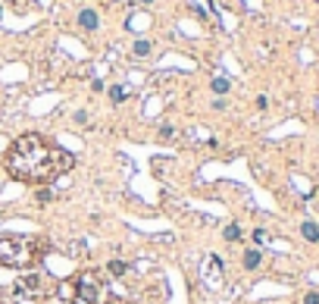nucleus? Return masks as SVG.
Segmentation results:
<instances>
[{
  "mask_svg": "<svg viewBox=\"0 0 319 304\" xmlns=\"http://www.w3.org/2000/svg\"><path fill=\"white\" fill-rule=\"evenodd\" d=\"M222 235H226V242H238V239H241V229H238L235 223H229V226H226V232H222Z\"/></svg>",
  "mask_w": 319,
  "mask_h": 304,
  "instance_id": "obj_14",
  "label": "nucleus"
},
{
  "mask_svg": "<svg viewBox=\"0 0 319 304\" xmlns=\"http://www.w3.org/2000/svg\"><path fill=\"white\" fill-rule=\"evenodd\" d=\"M75 122H79V125H88V113H85V110H79V113H75Z\"/></svg>",
  "mask_w": 319,
  "mask_h": 304,
  "instance_id": "obj_18",
  "label": "nucleus"
},
{
  "mask_svg": "<svg viewBox=\"0 0 319 304\" xmlns=\"http://www.w3.org/2000/svg\"><path fill=\"white\" fill-rule=\"evenodd\" d=\"M132 54H135V60H144V57L153 54V44H150V41H144V38H138L132 44Z\"/></svg>",
  "mask_w": 319,
  "mask_h": 304,
  "instance_id": "obj_8",
  "label": "nucleus"
},
{
  "mask_svg": "<svg viewBox=\"0 0 319 304\" xmlns=\"http://www.w3.org/2000/svg\"><path fill=\"white\" fill-rule=\"evenodd\" d=\"M107 304H119V301H113V298H110V301H107Z\"/></svg>",
  "mask_w": 319,
  "mask_h": 304,
  "instance_id": "obj_21",
  "label": "nucleus"
},
{
  "mask_svg": "<svg viewBox=\"0 0 319 304\" xmlns=\"http://www.w3.org/2000/svg\"><path fill=\"white\" fill-rule=\"evenodd\" d=\"M13 289H16V295H22V298H38V295H44L47 279L41 273H22Z\"/></svg>",
  "mask_w": 319,
  "mask_h": 304,
  "instance_id": "obj_4",
  "label": "nucleus"
},
{
  "mask_svg": "<svg viewBox=\"0 0 319 304\" xmlns=\"http://www.w3.org/2000/svg\"><path fill=\"white\" fill-rule=\"evenodd\" d=\"M69 166H72V157L63 148H57L54 141H44L34 132L16 138L10 151H6V170H10L13 179H19L25 185H50Z\"/></svg>",
  "mask_w": 319,
  "mask_h": 304,
  "instance_id": "obj_1",
  "label": "nucleus"
},
{
  "mask_svg": "<svg viewBox=\"0 0 319 304\" xmlns=\"http://www.w3.org/2000/svg\"><path fill=\"white\" fill-rule=\"evenodd\" d=\"M304 304H319V292H307L304 295Z\"/></svg>",
  "mask_w": 319,
  "mask_h": 304,
  "instance_id": "obj_17",
  "label": "nucleus"
},
{
  "mask_svg": "<svg viewBox=\"0 0 319 304\" xmlns=\"http://www.w3.org/2000/svg\"><path fill=\"white\" fill-rule=\"evenodd\" d=\"M125 29L135 31V35H141V31L150 29V16L147 13H132V16H128V22H125Z\"/></svg>",
  "mask_w": 319,
  "mask_h": 304,
  "instance_id": "obj_6",
  "label": "nucleus"
},
{
  "mask_svg": "<svg viewBox=\"0 0 319 304\" xmlns=\"http://www.w3.org/2000/svg\"><path fill=\"white\" fill-rule=\"evenodd\" d=\"M97 25H100V19H97L94 10H82L79 13V29L82 31H97Z\"/></svg>",
  "mask_w": 319,
  "mask_h": 304,
  "instance_id": "obj_7",
  "label": "nucleus"
},
{
  "mask_svg": "<svg viewBox=\"0 0 319 304\" xmlns=\"http://www.w3.org/2000/svg\"><path fill=\"white\" fill-rule=\"evenodd\" d=\"M201 276H203V282L206 285H213V289H219L222 285V260L219 257H203V264H201Z\"/></svg>",
  "mask_w": 319,
  "mask_h": 304,
  "instance_id": "obj_5",
  "label": "nucleus"
},
{
  "mask_svg": "<svg viewBox=\"0 0 319 304\" xmlns=\"http://www.w3.org/2000/svg\"><path fill=\"white\" fill-rule=\"evenodd\" d=\"M107 94H110V100H113V104H122L128 91H125L122 85H110V91H107Z\"/></svg>",
  "mask_w": 319,
  "mask_h": 304,
  "instance_id": "obj_13",
  "label": "nucleus"
},
{
  "mask_svg": "<svg viewBox=\"0 0 319 304\" xmlns=\"http://www.w3.org/2000/svg\"><path fill=\"white\" fill-rule=\"evenodd\" d=\"M254 242H257V244H263V242H266V232H263V229H257V232H254Z\"/></svg>",
  "mask_w": 319,
  "mask_h": 304,
  "instance_id": "obj_19",
  "label": "nucleus"
},
{
  "mask_svg": "<svg viewBox=\"0 0 319 304\" xmlns=\"http://www.w3.org/2000/svg\"><path fill=\"white\" fill-rule=\"evenodd\" d=\"M169 138H175V129L172 125H160V141H169Z\"/></svg>",
  "mask_w": 319,
  "mask_h": 304,
  "instance_id": "obj_15",
  "label": "nucleus"
},
{
  "mask_svg": "<svg viewBox=\"0 0 319 304\" xmlns=\"http://www.w3.org/2000/svg\"><path fill=\"white\" fill-rule=\"evenodd\" d=\"M300 232H304L307 242H319V226L310 223V219H307V223H300Z\"/></svg>",
  "mask_w": 319,
  "mask_h": 304,
  "instance_id": "obj_10",
  "label": "nucleus"
},
{
  "mask_svg": "<svg viewBox=\"0 0 319 304\" xmlns=\"http://www.w3.org/2000/svg\"><path fill=\"white\" fill-rule=\"evenodd\" d=\"M266 107H269V100H266V97L260 94V97H257V110H266Z\"/></svg>",
  "mask_w": 319,
  "mask_h": 304,
  "instance_id": "obj_20",
  "label": "nucleus"
},
{
  "mask_svg": "<svg viewBox=\"0 0 319 304\" xmlns=\"http://www.w3.org/2000/svg\"><path fill=\"white\" fill-rule=\"evenodd\" d=\"M38 257V242L22 235H0V264L10 267H31Z\"/></svg>",
  "mask_w": 319,
  "mask_h": 304,
  "instance_id": "obj_3",
  "label": "nucleus"
},
{
  "mask_svg": "<svg viewBox=\"0 0 319 304\" xmlns=\"http://www.w3.org/2000/svg\"><path fill=\"white\" fill-rule=\"evenodd\" d=\"M50 198H54V191H50V188H41V191H38V201H41V204H47Z\"/></svg>",
  "mask_w": 319,
  "mask_h": 304,
  "instance_id": "obj_16",
  "label": "nucleus"
},
{
  "mask_svg": "<svg viewBox=\"0 0 319 304\" xmlns=\"http://www.w3.org/2000/svg\"><path fill=\"white\" fill-rule=\"evenodd\" d=\"M107 273H110V276H125V273H128V264H125V260H110V264H107Z\"/></svg>",
  "mask_w": 319,
  "mask_h": 304,
  "instance_id": "obj_12",
  "label": "nucleus"
},
{
  "mask_svg": "<svg viewBox=\"0 0 319 304\" xmlns=\"http://www.w3.org/2000/svg\"><path fill=\"white\" fill-rule=\"evenodd\" d=\"M210 88L216 91V94H229V88H232V82L226 79V75H216V79L210 82Z\"/></svg>",
  "mask_w": 319,
  "mask_h": 304,
  "instance_id": "obj_11",
  "label": "nucleus"
},
{
  "mask_svg": "<svg viewBox=\"0 0 319 304\" xmlns=\"http://www.w3.org/2000/svg\"><path fill=\"white\" fill-rule=\"evenodd\" d=\"M260 260H263V254H260L257 248H247V251H244V267H247V270H257V267H260Z\"/></svg>",
  "mask_w": 319,
  "mask_h": 304,
  "instance_id": "obj_9",
  "label": "nucleus"
},
{
  "mask_svg": "<svg viewBox=\"0 0 319 304\" xmlns=\"http://www.w3.org/2000/svg\"><path fill=\"white\" fill-rule=\"evenodd\" d=\"M59 292L69 295L72 304H107L110 301V289L97 270H82L75 279H66L59 285Z\"/></svg>",
  "mask_w": 319,
  "mask_h": 304,
  "instance_id": "obj_2",
  "label": "nucleus"
}]
</instances>
